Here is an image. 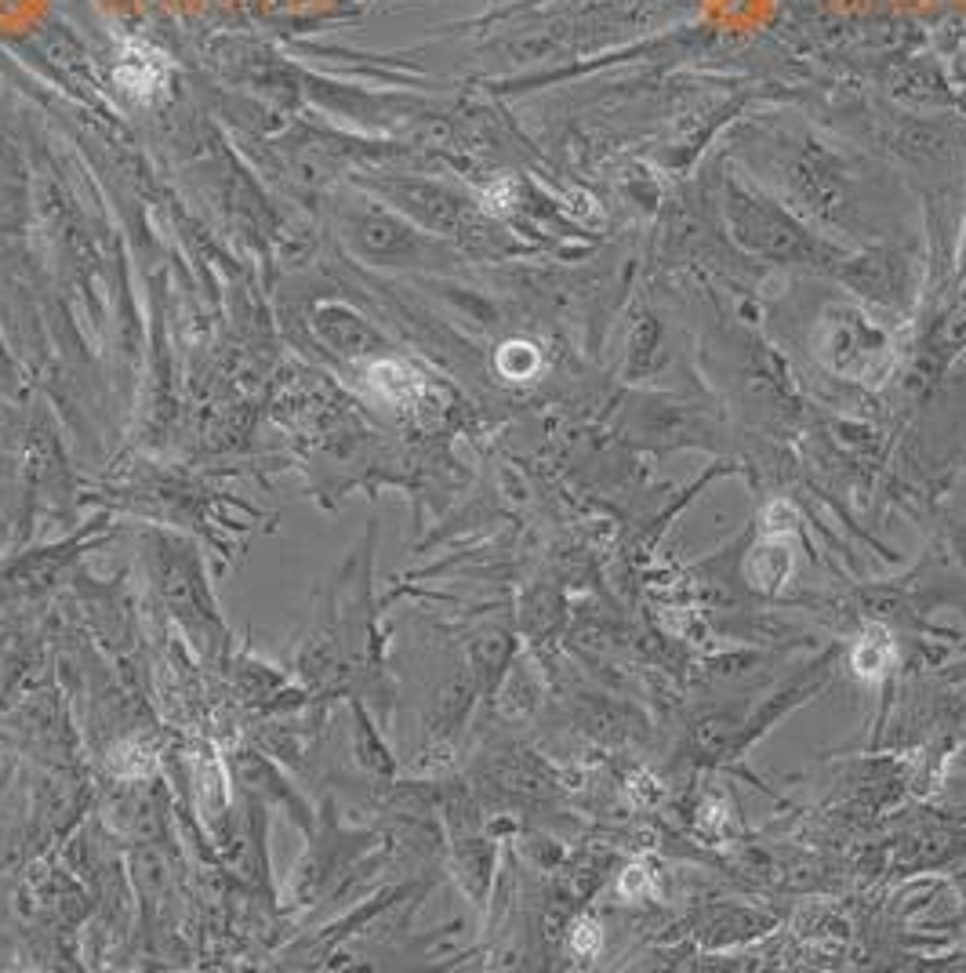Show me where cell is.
<instances>
[{
	"label": "cell",
	"instance_id": "1",
	"mask_svg": "<svg viewBox=\"0 0 966 973\" xmlns=\"http://www.w3.org/2000/svg\"><path fill=\"white\" fill-rule=\"evenodd\" d=\"M168 59L164 51H157L153 44H142V40H131L124 44L113 62V80L124 95H131L135 102H149L157 95L164 84H168Z\"/></svg>",
	"mask_w": 966,
	"mask_h": 973
},
{
	"label": "cell",
	"instance_id": "2",
	"mask_svg": "<svg viewBox=\"0 0 966 973\" xmlns=\"http://www.w3.org/2000/svg\"><path fill=\"white\" fill-rule=\"evenodd\" d=\"M956 552H959V560L966 563V534H959V541H956Z\"/></svg>",
	"mask_w": 966,
	"mask_h": 973
}]
</instances>
